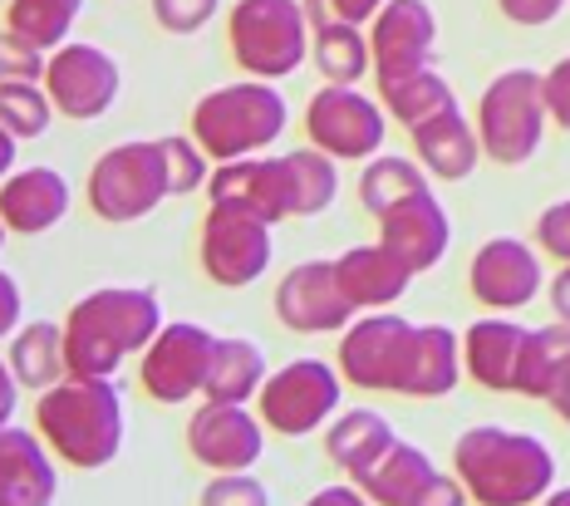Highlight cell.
<instances>
[{"instance_id": "cell-1", "label": "cell", "mask_w": 570, "mask_h": 506, "mask_svg": "<svg viewBox=\"0 0 570 506\" xmlns=\"http://www.w3.org/2000/svg\"><path fill=\"white\" fill-rule=\"evenodd\" d=\"M158 335V300L148 290H99L79 300L65 325L69 374L79 379H109L128 349H142Z\"/></svg>"}, {"instance_id": "cell-2", "label": "cell", "mask_w": 570, "mask_h": 506, "mask_svg": "<svg viewBox=\"0 0 570 506\" xmlns=\"http://www.w3.org/2000/svg\"><path fill=\"white\" fill-rule=\"evenodd\" d=\"M458 477L487 506H521L537 502L551 487L556 457L546 443L527 438V433H502V428H472L462 433L458 447Z\"/></svg>"}, {"instance_id": "cell-3", "label": "cell", "mask_w": 570, "mask_h": 506, "mask_svg": "<svg viewBox=\"0 0 570 506\" xmlns=\"http://www.w3.org/2000/svg\"><path fill=\"white\" fill-rule=\"evenodd\" d=\"M40 433L75 467H104L124 443V408L109 379H69L40 398Z\"/></svg>"}, {"instance_id": "cell-4", "label": "cell", "mask_w": 570, "mask_h": 506, "mask_svg": "<svg viewBox=\"0 0 570 506\" xmlns=\"http://www.w3.org/2000/svg\"><path fill=\"white\" fill-rule=\"evenodd\" d=\"M197 143L212 158H242L252 148H266L271 138L285 128V99L266 85H236V89H217L212 99L197 103L193 113Z\"/></svg>"}, {"instance_id": "cell-5", "label": "cell", "mask_w": 570, "mask_h": 506, "mask_svg": "<svg viewBox=\"0 0 570 506\" xmlns=\"http://www.w3.org/2000/svg\"><path fill=\"white\" fill-rule=\"evenodd\" d=\"M168 192H173V182H168L163 143H128V148L104 152L89 178V202L109 221H134L142 211L158 207Z\"/></svg>"}, {"instance_id": "cell-6", "label": "cell", "mask_w": 570, "mask_h": 506, "mask_svg": "<svg viewBox=\"0 0 570 506\" xmlns=\"http://www.w3.org/2000/svg\"><path fill=\"white\" fill-rule=\"evenodd\" d=\"M546 79L531 69H512L482 93V148L497 162H527L541 143Z\"/></svg>"}, {"instance_id": "cell-7", "label": "cell", "mask_w": 570, "mask_h": 506, "mask_svg": "<svg viewBox=\"0 0 570 506\" xmlns=\"http://www.w3.org/2000/svg\"><path fill=\"white\" fill-rule=\"evenodd\" d=\"M232 50L252 75H291L305 60V16L295 0H242L232 16Z\"/></svg>"}, {"instance_id": "cell-8", "label": "cell", "mask_w": 570, "mask_h": 506, "mask_svg": "<svg viewBox=\"0 0 570 506\" xmlns=\"http://www.w3.org/2000/svg\"><path fill=\"white\" fill-rule=\"evenodd\" d=\"M271 261V221L246 202H212L202 231V266L217 286H252Z\"/></svg>"}, {"instance_id": "cell-9", "label": "cell", "mask_w": 570, "mask_h": 506, "mask_svg": "<svg viewBox=\"0 0 570 506\" xmlns=\"http://www.w3.org/2000/svg\"><path fill=\"white\" fill-rule=\"evenodd\" d=\"M413 355H419V329L403 325L399 315H374L354 325L350 339L340 345V364L354 384L364 388H409Z\"/></svg>"}, {"instance_id": "cell-10", "label": "cell", "mask_w": 570, "mask_h": 506, "mask_svg": "<svg viewBox=\"0 0 570 506\" xmlns=\"http://www.w3.org/2000/svg\"><path fill=\"white\" fill-rule=\"evenodd\" d=\"M340 404V379L325 369L320 359H295L261 388V418L271 423L276 433H311L325 414H335Z\"/></svg>"}, {"instance_id": "cell-11", "label": "cell", "mask_w": 570, "mask_h": 506, "mask_svg": "<svg viewBox=\"0 0 570 506\" xmlns=\"http://www.w3.org/2000/svg\"><path fill=\"white\" fill-rule=\"evenodd\" d=\"M212 355H217V339L197 325H168L142 355V388H148L158 404H183L207 384Z\"/></svg>"}, {"instance_id": "cell-12", "label": "cell", "mask_w": 570, "mask_h": 506, "mask_svg": "<svg viewBox=\"0 0 570 506\" xmlns=\"http://www.w3.org/2000/svg\"><path fill=\"white\" fill-rule=\"evenodd\" d=\"M45 85L69 119H99L118 93V65L94 44H65L45 65Z\"/></svg>"}, {"instance_id": "cell-13", "label": "cell", "mask_w": 570, "mask_h": 506, "mask_svg": "<svg viewBox=\"0 0 570 506\" xmlns=\"http://www.w3.org/2000/svg\"><path fill=\"white\" fill-rule=\"evenodd\" d=\"M428 50H433V10L423 0H394V6L379 10V26H374L379 89L423 75Z\"/></svg>"}, {"instance_id": "cell-14", "label": "cell", "mask_w": 570, "mask_h": 506, "mask_svg": "<svg viewBox=\"0 0 570 506\" xmlns=\"http://www.w3.org/2000/svg\"><path fill=\"white\" fill-rule=\"evenodd\" d=\"M305 123H311L315 143L325 152H335V158H364V152H374L384 143V119H379V109L364 93H354L350 85L315 93Z\"/></svg>"}, {"instance_id": "cell-15", "label": "cell", "mask_w": 570, "mask_h": 506, "mask_svg": "<svg viewBox=\"0 0 570 506\" xmlns=\"http://www.w3.org/2000/svg\"><path fill=\"white\" fill-rule=\"evenodd\" d=\"M276 310L291 329L315 335V329H340L354 315V300H350V290H344L335 266H295L291 276L281 280Z\"/></svg>"}, {"instance_id": "cell-16", "label": "cell", "mask_w": 570, "mask_h": 506, "mask_svg": "<svg viewBox=\"0 0 570 506\" xmlns=\"http://www.w3.org/2000/svg\"><path fill=\"white\" fill-rule=\"evenodd\" d=\"M193 457L222 473H246L261 457V428L256 418L242 414V404H207L187 428Z\"/></svg>"}, {"instance_id": "cell-17", "label": "cell", "mask_w": 570, "mask_h": 506, "mask_svg": "<svg viewBox=\"0 0 570 506\" xmlns=\"http://www.w3.org/2000/svg\"><path fill=\"white\" fill-rule=\"evenodd\" d=\"M541 290V266L537 256L521 241H487L472 261V296L482 305H497V310H517V305H531V296Z\"/></svg>"}, {"instance_id": "cell-18", "label": "cell", "mask_w": 570, "mask_h": 506, "mask_svg": "<svg viewBox=\"0 0 570 506\" xmlns=\"http://www.w3.org/2000/svg\"><path fill=\"white\" fill-rule=\"evenodd\" d=\"M364 487H370V502H384V506H428V502L453 506V502H462L453 482H443L428 467V457L419 447H403V443L389 447V457L364 477Z\"/></svg>"}, {"instance_id": "cell-19", "label": "cell", "mask_w": 570, "mask_h": 506, "mask_svg": "<svg viewBox=\"0 0 570 506\" xmlns=\"http://www.w3.org/2000/svg\"><path fill=\"white\" fill-rule=\"evenodd\" d=\"M384 246L403 256L413 270H428L448 251V211L433 202V192H419L409 202L384 211Z\"/></svg>"}, {"instance_id": "cell-20", "label": "cell", "mask_w": 570, "mask_h": 506, "mask_svg": "<svg viewBox=\"0 0 570 506\" xmlns=\"http://www.w3.org/2000/svg\"><path fill=\"white\" fill-rule=\"evenodd\" d=\"M207 187H212V202H246L266 221L295 217L291 168H285V158H276V162H236L232 158Z\"/></svg>"}, {"instance_id": "cell-21", "label": "cell", "mask_w": 570, "mask_h": 506, "mask_svg": "<svg viewBox=\"0 0 570 506\" xmlns=\"http://www.w3.org/2000/svg\"><path fill=\"white\" fill-rule=\"evenodd\" d=\"M69 207V187L55 168H30V172H16L0 192V211H6L10 231H50Z\"/></svg>"}, {"instance_id": "cell-22", "label": "cell", "mask_w": 570, "mask_h": 506, "mask_svg": "<svg viewBox=\"0 0 570 506\" xmlns=\"http://www.w3.org/2000/svg\"><path fill=\"white\" fill-rule=\"evenodd\" d=\"M0 502L6 506L55 502V467L40 457V443L20 428L0 433Z\"/></svg>"}, {"instance_id": "cell-23", "label": "cell", "mask_w": 570, "mask_h": 506, "mask_svg": "<svg viewBox=\"0 0 570 506\" xmlns=\"http://www.w3.org/2000/svg\"><path fill=\"white\" fill-rule=\"evenodd\" d=\"M344 290H350L354 305H384V300H399L403 286H409L413 266L394 256L389 246H360V251L340 256L335 261Z\"/></svg>"}, {"instance_id": "cell-24", "label": "cell", "mask_w": 570, "mask_h": 506, "mask_svg": "<svg viewBox=\"0 0 570 506\" xmlns=\"http://www.w3.org/2000/svg\"><path fill=\"white\" fill-rule=\"evenodd\" d=\"M566 374H570V320L527 329V345H521V364H517V394L556 398Z\"/></svg>"}, {"instance_id": "cell-25", "label": "cell", "mask_w": 570, "mask_h": 506, "mask_svg": "<svg viewBox=\"0 0 570 506\" xmlns=\"http://www.w3.org/2000/svg\"><path fill=\"white\" fill-rule=\"evenodd\" d=\"M389 447H394L389 423L379 414H364V408H354L350 418H340L335 428H330V438H325V453L335 457V467H344V473L360 477V482L384 463Z\"/></svg>"}, {"instance_id": "cell-26", "label": "cell", "mask_w": 570, "mask_h": 506, "mask_svg": "<svg viewBox=\"0 0 570 506\" xmlns=\"http://www.w3.org/2000/svg\"><path fill=\"white\" fill-rule=\"evenodd\" d=\"M521 345H527V329H517V325H502V320L472 325V335H468L472 379H482L487 388H517Z\"/></svg>"}, {"instance_id": "cell-27", "label": "cell", "mask_w": 570, "mask_h": 506, "mask_svg": "<svg viewBox=\"0 0 570 506\" xmlns=\"http://www.w3.org/2000/svg\"><path fill=\"white\" fill-rule=\"evenodd\" d=\"M413 143H419L423 162L438 172V178H468L472 162H478V143H472V128L458 119V109L438 113L413 128Z\"/></svg>"}, {"instance_id": "cell-28", "label": "cell", "mask_w": 570, "mask_h": 506, "mask_svg": "<svg viewBox=\"0 0 570 506\" xmlns=\"http://www.w3.org/2000/svg\"><path fill=\"white\" fill-rule=\"evenodd\" d=\"M261 374H266V364H261L256 345H246V339H217V355H212L202 394H207L212 404H242L246 394H256Z\"/></svg>"}, {"instance_id": "cell-29", "label": "cell", "mask_w": 570, "mask_h": 506, "mask_svg": "<svg viewBox=\"0 0 570 506\" xmlns=\"http://www.w3.org/2000/svg\"><path fill=\"white\" fill-rule=\"evenodd\" d=\"M69 369V355H65V329L55 325H26L10 345V374L20 384H35V388H55V379Z\"/></svg>"}, {"instance_id": "cell-30", "label": "cell", "mask_w": 570, "mask_h": 506, "mask_svg": "<svg viewBox=\"0 0 570 506\" xmlns=\"http://www.w3.org/2000/svg\"><path fill=\"white\" fill-rule=\"evenodd\" d=\"M458 384V345L443 325H428L419 329V355H413V374L403 394L413 398H438Z\"/></svg>"}, {"instance_id": "cell-31", "label": "cell", "mask_w": 570, "mask_h": 506, "mask_svg": "<svg viewBox=\"0 0 570 506\" xmlns=\"http://www.w3.org/2000/svg\"><path fill=\"white\" fill-rule=\"evenodd\" d=\"M315 44H320V69H325L335 85H354V79L370 69V50H364L360 30L350 20L320 10L315 16Z\"/></svg>"}, {"instance_id": "cell-32", "label": "cell", "mask_w": 570, "mask_h": 506, "mask_svg": "<svg viewBox=\"0 0 570 506\" xmlns=\"http://www.w3.org/2000/svg\"><path fill=\"white\" fill-rule=\"evenodd\" d=\"M75 16H79V0H16V6H10L6 34L35 44V50H50V44L65 40V30Z\"/></svg>"}, {"instance_id": "cell-33", "label": "cell", "mask_w": 570, "mask_h": 506, "mask_svg": "<svg viewBox=\"0 0 570 506\" xmlns=\"http://www.w3.org/2000/svg\"><path fill=\"white\" fill-rule=\"evenodd\" d=\"M389 99V109H394V119H403L409 128H419L428 119H438V113H448L453 109V89L443 85L438 75H413V79H403V85H389V89H379Z\"/></svg>"}, {"instance_id": "cell-34", "label": "cell", "mask_w": 570, "mask_h": 506, "mask_svg": "<svg viewBox=\"0 0 570 506\" xmlns=\"http://www.w3.org/2000/svg\"><path fill=\"white\" fill-rule=\"evenodd\" d=\"M419 192H428V187H423V172L413 168V162H403V158L374 162V168L364 172V182H360V197H364V207H370L374 217H384L389 207L409 202V197H419Z\"/></svg>"}, {"instance_id": "cell-35", "label": "cell", "mask_w": 570, "mask_h": 506, "mask_svg": "<svg viewBox=\"0 0 570 506\" xmlns=\"http://www.w3.org/2000/svg\"><path fill=\"white\" fill-rule=\"evenodd\" d=\"M291 197H295V217H315L335 202V168L325 152H291Z\"/></svg>"}, {"instance_id": "cell-36", "label": "cell", "mask_w": 570, "mask_h": 506, "mask_svg": "<svg viewBox=\"0 0 570 506\" xmlns=\"http://www.w3.org/2000/svg\"><path fill=\"white\" fill-rule=\"evenodd\" d=\"M0 119H6L10 138H35L50 128V103L26 79H6V89H0Z\"/></svg>"}, {"instance_id": "cell-37", "label": "cell", "mask_w": 570, "mask_h": 506, "mask_svg": "<svg viewBox=\"0 0 570 506\" xmlns=\"http://www.w3.org/2000/svg\"><path fill=\"white\" fill-rule=\"evenodd\" d=\"M163 158H168V182H173V192H193V187L207 182L202 152L187 143V138H163Z\"/></svg>"}, {"instance_id": "cell-38", "label": "cell", "mask_w": 570, "mask_h": 506, "mask_svg": "<svg viewBox=\"0 0 570 506\" xmlns=\"http://www.w3.org/2000/svg\"><path fill=\"white\" fill-rule=\"evenodd\" d=\"M153 16H158L163 30L193 34V30H202L212 16H217V0H153Z\"/></svg>"}, {"instance_id": "cell-39", "label": "cell", "mask_w": 570, "mask_h": 506, "mask_svg": "<svg viewBox=\"0 0 570 506\" xmlns=\"http://www.w3.org/2000/svg\"><path fill=\"white\" fill-rule=\"evenodd\" d=\"M207 506H266V487L261 482H252V477H217L207 487V497H202Z\"/></svg>"}, {"instance_id": "cell-40", "label": "cell", "mask_w": 570, "mask_h": 506, "mask_svg": "<svg viewBox=\"0 0 570 506\" xmlns=\"http://www.w3.org/2000/svg\"><path fill=\"white\" fill-rule=\"evenodd\" d=\"M537 237H541L546 251H556V256H566V261H570V202L551 207V211H541Z\"/></svg>"}, {"instance_id": "cell-41", "label": "cell", "mask_w": 570, "mask_h": 506, "mask_svg": "<svg viewBox=\"0 0 570 506\" xmlns=\"http://www.w3.org/2000/svg\"><path fill=\"white\" fill-rule=\"evenodd\" d=\"M546 109L561 128H570V60H561L546 75Z\"/></svg>"}, {"instance_id": "cell-42", "label": "cell", "mask_w": 570, "mask_h": 506, "mask_svg": "<svg viewBox=\"0 0 570 506\" xmlns=\"http://www.w3.org/2000/svg\"><path fill=\"white\" fill-rule=\"evenodd\" d=\"M0 60H6V75L10 79H40V50L26 40H16V34H6V50H0Z\"/></svg>"}, {"instance_id": "cell-43", "label": "cell", "mask_w": 570, "mask_h": 506, "mask_svg": "<svg viewBox=\"0 0 570 506\" xmlns=\"http://www.w3.org/2000/svg\"><path fill=\"white\" fill-rule=\"evenodd\" d=\"M561 6L566 0H502V10L517 20V26H546Z\"/></svg>"}, {"instance_id": "cell-44", "label": "cell", "mask_w": 570, "mask_h": 506, "mask_svg": "<svg viewBox=\"0 0 570 506\" xmlns=\"http://www.w3.org/2000/svg\"><path fill=\"white\" fill-rule=\"evenodd\" d=\"M330 10H335L340 20H350V26H360V20H370L379 6H384V0H325Z\"/></svg>"}, {"instance_id": "cell-45", "label": "cell", "mask_w": 570, "mask_h": 506, "mask_svg": "<svg viewBox=\"0 0 570 506\" xmlns=\"http://www.w3.org/2000/svg\"><path fill=\"white\" fill-rule=\"evenodd\" d=\"M354 502H364V497H354L350 487H330V492H320L315 506H354Z\"/></svg>"}, {"instance_id": "cell-46", "label": "cell", "mask_w": 570, "mask_h": 506, "mask_svg": "<svg viewBox=\"0 0 570 506\" xmlns=\"http://www.w3.org/2000/svg\"><path fill=\"white\" fill-rule=\"evenodd\" d=\"M551 296H556V310H561L566 320H570V270H566L561 280H556V290H551Z\"/></svg>"}, {"instance_id": "cell-47", "label": "cell", "mask_w": 570, "mask_h": 506, "mask_svg": "<svg viewBox=\"0 0 570 506\" xmlns=\"http://www.w3.org/2000/svg\"><path fill=\"white\" fill-rule=\"evenodd\" d=\"M551 404H556V408H561V418L570 423V374H566V384H561V388H556V398H551Z\"/></svg>"}, {"instance_id": "cell-48", "label": "cell", "mask_w": 570, "mask_h": 506, "mask_svg": "<svg viewBox=\"0 0 570 506\" xmlns=\"http://www.w3.org/2000/svg\"><path fill=\"white\" fill-rule=\"evenodd\" d=\"M16 310H20V300H16V280H6V325H16Z\"/></svg>"}, {"instance_id": "cell-49", "label": "cell", "mask_w": 570, "mask_h": 506, "mask_svg": "<svg viewBox=\"0 0 570 506\" xmlns=\"http://www.w3.org/2000/svg\"><path fill=\"white\" fill-rule=\"evenodd\" d=\"M16 384L20 379H6V388H0V414H10V408H16Z\"/></svg>"}, {"instance_id": "cell-50", "label": "cell", "mask_w": 570, "mask_h": 506, "mask_svg": "<svg viewBox=\"0 0 570 506\" xmlns=\"http://www.w3.org/2000/svg\"><path fill=\"white\" fill-rule=\"evenodd\" d=\"M556 506H570V492H561V497H551Z\"/></svg>"}]
</instances>
